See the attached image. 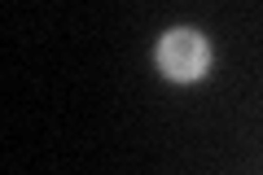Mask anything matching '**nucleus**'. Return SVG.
Wrapping results in <instances>:
<instances>
[{"label": "nucleus", "mask_w": 263, "mask_h": 175, "mask_svg": "<svg viewBox=\"0 0 263 175\" xmlns=\"http://www.w3.org/2000/svg\"><path fill=\"white\" fill-rule=\"evenodd\" d=\"M158 70L167 74V79H176V83H193V79H202L206 74V66H211V48H206V40L197 35V31H189V27H176V31H167V35L158 40Z\"/></svg>", "instance_id": "nucleus-1"}]
</instances>
